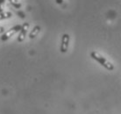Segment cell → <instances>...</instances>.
Instances as JSON below:
<instances>
[{"label":"cell","instance_id":"cell-1","mask_svg":"<svg viewBox=\"0 0 121 114\" xmlns=\"http://www.w3.org/2000/svg\"><path fill=\"white\" fill-rule=\"evenodd\" d=\"M91 56L93 60H95L96 61L100 63V64H101L104 68H105L106 69H108V70H113V69H114V65H113L112 62H110L109 61L107 60L106 58H104L103 55H101L100 54H98L97 52H96V51L91 52Z\"/></svg>","mask_w":121,"mask_h":114},{"label":"cell","instance_id":"cell-2","mask_svg":"<svg viewBox=\"0 0 121 114\" xmlns=\"http://www.w3.org/2000/svg\"><path fill=\"white\" fill-rule=\"evenodd\" d=\"M21 27H22V26H20V25H17V26H15L12 27L11 29H9L8 31H6L5 33L1 36V38H0L1 40H2V41H5V40H7L8 39H10V38H11L12 36H13L16 33L20 32Z\"/></svg>","mask_w":121,"mask_h":114},{"label":"cell","instance_id":"cell-3","mask_svg":"<svg viewBox=\"0 0 121 114\" xmlns=\"http://www.w3.org/2000/svg\"><path fill=\"white\" fill-rule=\"evenodd\" d=\"M69 39L70 37L69 34L67 33H64L62 35V38H61V43H60V51L61 53H66L69 49Z\"/></svg>","mask_w":121,"mask_h":114},{"label":"cell","instance_id":"cell-4","mask_svg":"<svg viewBox=\"0 0 121 114\" xmlns=\"http://www.w3.org/2000/svg\"><path fill=\"white\" fill-rule=\"evenodd\" d=\"M29 28V23H24L22 25L21 30L19 32V34H18V42H22L24 41L25 39H26V33H27V30Z\"/></svg>","mask_w":121,"mask_h":114},{"label":"cell","instance_id":"cell-5","mask_svg":"<svg viewBox=\"0 0 121 114\" xmlns=\"http://www.w3.org/2000/svg\"><path fill=\"white\" fill-rule=\"evenodd\" d=\"M39 32H40V26H35L33 28V30L31 31L30 34H29V38L32 39H34V38L39 34Z\"/></svg>","mask_w":121,"mask_h":114},{"label":"cell","instance_id":"cell-6","mask_svg":"<svg viewBox=\"0 0 121 114\" xmlns=\"http://www.w3.org/2000/svg\"><path fill=\"white\" fill-rule=\"evenodd\" d=\"M12 16V13L11 12H0V20L9 18Z\"/></svg>","mask_w":121,"mask_h":114},{"label":"cell","instance_id":"cell-7","mask_svg":"<svg viewBox=\"0 0 121 114\" xmlns=\"http://www.w3.org/2000/svg\"><path fill=\"white\" fill-rule=\"evenodd\" d=\"M10 3H11V4L12 5H13V7L14 8H16V9H20L21 8V4L18 2V0H8Z\"/></svg>","mask_w":121,"mask_h":114},{"label":"cell","instance_id":"cell-8","mask_svg":"<svg viewBox=\"0 0 121 114\" xmlns=\"http://www.w3.org/2000/svg\"><path fill=\"white\" fill-rule=\"evenodd\" d=\"M5 0H0V12H3V5Z\"/></svg>","mask_w":121,"mask_h":114},{"label":"cell","instance_id":"cell-9","mask_svg":"<svg viewBox=\"0 0 121 114\" xmlns=\"http://www.w3.org/2000/svg\"><path fill=\"white\" fill-rule=\"evenodd\" d=\"M17 14H18V15L19 16V17H20L21 18H25V17H26L24 13H23L22 12H19V11H18V12H17Z\"/></svg>","mask_w":121,"mask_h":114},{"label":"cell","instance_id":"cell-10","mask_svg":"<svg viewBox=\"0 0 121 114\" xmlns=\"http://www.w3.org/2000/svg\"><path fill=\"white\" fill-rule=\"evenodd\" d=\"M55 2H56V4H61L62 2H63V0H55Z\"/></svg>","mask_w":121,"mask_h":114},{"label":"cell","instance_id":"cell-11","mask_svg":"<svg viewBox=\"0 0 121 114\" xmlns=\"http://www.w3.org/2000/svg\"><path fill=\"white\" fill-rule=\"evenodd\" d=\"M4 32V28L3 26H0V33H2Z\"/></svg>","mask_w":121,"mask_h":114}]
</instances>
